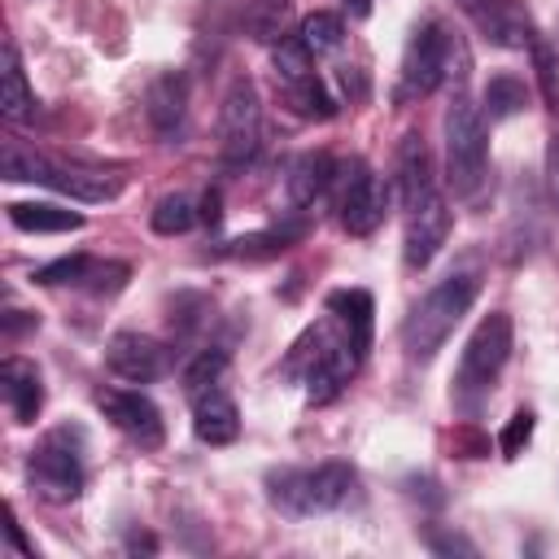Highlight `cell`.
I'll use <instances>...</instances> for the list:
<instances>
[{"mask_svg": "<svg viewBox=\"0 0 559 559\" xmlns=\"http://www.w3.org/2000/svg\"><path fill=\"white\" fill-rule=\"evenodd\" d=\"M476 293H480V280H476L472 271H454V275H445L441 284H432V288L411 306V314H406V323H402V345H406V354H411L415 362H432L437 349L454 336L459 319L472 310Z\"/></svg>", "mask_w": 559, "mask_h": 559, "instance_id": "1", "label": "cell"}, {"mask_svg": "<svg viewBox=\"0 0 559 559\" xmlns=\"http://www.w3.org/2000/svg\"><path fill=\"white\" fill-rule=\"evenodd\" d=\"M441 131H445V179L454 197H472L485 183V162H489V131L480 105H472L459 92L441 118Z\"/></svg>", "mask_w": 559, "mask_h": 559, "instance_id": "2", "label": "cell"}, {"mask_svg": "<svg viewBox=\"0 0 559 559\" xmlns=\"http://www.w3.org/2000/svg\"><path fill=\"white\" fill-rule=\"evenodd\" d=\"M0 166H4V179H13V183H44V188L66 192V197H74V201H114L118 188H122L114 175L57 166V162H48L44 153H35V148L22 144V140H4Z\"/></svg>", "mask_w": 559, "mask_h": 559, "instance_id": "3", "label": "cell"}, {"mask_svg": "<svg viewBox=\"0 0 559 559\" xmlns=\"http://www.w3.org/2000/svg\"><path fill=\"white\" fill-rule=\"evenodd\" d=\"M271 502L288 515H328L336 511L354 489L349 463H319V467H284L266 476Z\"/></svg>", "mask_w": 559, "mask_h": 559, "instance_id": "4", "label": "cell"}, {"mask_svg": "<svg viewBox=\"0 0 559 559\" xmlns=\"http://www.w3.org/2000/svg\"><path fill=\"white\" fill-rule=\"evenodd\" d=\"M445 79H467V52L441 22H424L402 52V96H428Z\"/></svg>", "mask_w": 559, "mask_h": 559, "instance_id": "5", "label": "cell"}, {"mask_svg": "<svg viewBox=\"0 0 559 559\" xmlns=\"http://www.w3.org/2000/svg\"><path fill=\"white\" fill-rule=\"evenodd\" d=\"M507 358H511V314L493 310V314H485L476 323V332L463 345L459 376H454V397L467 402V406H476L493 389V380L502 376Z\"/></svg>", "mask_w": 559, "mask_h": 559, "instance_id": "6", "label": "cell"}, {"mask_svg": "<svg viewBox=\"0 0 559 559\" xmlns=\"http://www.w3.org/2000/svg\"><path fill=\"white\" fill-rule=\"evenodd\" d=\"M26 480L44 502H74L83 493V454H79V437L70 428L48 432L31 459H26Z\"/></svg>", "mask_w": 559, "mask_h": 559, "instance_id": "7", "label": "cell"}, {"mask_svg": "<svg viewBox=\"0 0 559 559\" xmlns=\"http://www.w3.org/2000/svg\"><path fill=\"white\" fill-rule=\"evenodd\" d=\"M258 135H262V105H258V87L249 79H231L223 109H218V140H223V157L227 162H249L258 153Z\"/></svg>", "mask_w": 559, "mask_h": 559, "instance_id": "8", "label": "cell"}, {"mask_svg": "<svg viewBox=\"0 0 559 559\" xmlns=\"http://www.w3.org/2000/svg\"><path fill=\"white\" fill-rule=\"evenodd\" d=\"M389 210V188L367 162H349L345 183H341V227L349 236H371L384 223Z\"/></svg>", "mask_w": 559, "mask_h": 559, "instance_id": "9", "label": "cell"}, {"mask_svg": "<svg viewBox=\"0 0 559 559\" xmlns=\"http://www.w3.org/2000/svg\"><path fill=\"white\" fill-rule=\"evenodd\" d=\"M96 406L105 411V419L127 432L135 445L144 450H157L166 441V424H162V411L144 397V393H131V389H100L96 393Z\"/></svg>", "mask_w": 559, "mask_h": 559, "instance_id": "10", "label": "cell"}, {"mask_svg": "<svg viewBox=\"0 0 559 559\" xmlns=\"http://www.w3.org/2000/svg\"><path fill=\"white\" fill-rule=\"evenodd\" d=\"M170 362V349L144 332H114L109 345H105V367L131 384H148L166 371Z\"/></svg>", "mask_w": 559, "mask_h": 559, "instance_id": "11", "label": "cell"}, {"mask_svg": "<svg viewBox=\"0 0 559 559\" xmlns=\"http://www.w3.org/2000/svg\"><path fill=\"white\" fill-rule=\"evenodd\" d=\"M445 236H450V210H445V201L432 192V197H424L419 205H411V214H406V236H402V258H406V266H411V271L428 266V262L441 253Z\"/></svg>", "mask_w": 559, "mask_h": 559, "instance_id": "12", "label": "cell"}, {"mask_svg": "<svg viewBox=\"0 0 559 559\" xmlns=\"http://www.w3.org/2000/svg\"><path fill=\"white\" fill-rule=\"evenodd\" d=\"M358 362H362V354H358L354 341L341 332V336L323 349V358L306 371V402H310V406H328V402H336L341 389L354 380Z\"/></svg>", "mask_w": 559, "mask_h": 559, "instance_id": "13", "label": "cell"}, {"mask_svg": "<svg viewBox=\"0 0 559 559\" xmlns=\"http://www.w3.org/2000/svg\"><path fill=\"white\" fill-rule=\"evenodd\" d=\"M454 4L485 31V39H493L502 48H524L537 35L533 22H528V13L515 0H454Z\"/></svg>", "mask_w": 559, "mask_h": 559, "instance_id": "14", "label": "cell"}, {"mask_svg": "<svg viewBox=\"0 0 559 559\" xmlns=\"http://www.w3.org/2000/svg\"><path fill=\"white\" fill-rule=\"evenodd\" d=\"M0 397L9 406V415L17 424H35L39 406H44V384H39V371L35 362L26 358H4L0 362Z\"/></svg>", "mask_w": 559, "mask_h": 559, "instance_id": "15", "label": "cell"}, {"mask_svg": "<svg viewBox=\"0 0 559 559\" xmlns=\"http://www.w3.org/2000/svg\"><path fill=\"white\" fill-rule=\"evenodd\" d=\"M192 432L205 445H231L240 437V411L223 389H205L192 397Z\"/></svg>", "mask_w": 559, "mask_h": 559, "instance_id": "16", "label": "cell"}, {"mask_svg": "<svg viewBox=\"0 0 559 559\" xmlns=\"http://www.w3.org/2000/svg\"><path fill=\"white\" fill-rule=\"evenodd\" d=\"M432 192H437V188H432V157H428V144H424V135L406 131L402 144H397V197H402V205L411 210V205H419V201L432 197Z\"/></svg>", "mask_w": 559, "mask_h": 559, "instance_id": "17", "label": "cell"}, {"mask_svg": "<svg viewBox=\"0 0 559 559\" xmlns=\"http://www.w3.org/2000/svg\"><path fill=\"white\" fill-rule=\"evenodd\" d=\"M328 314L341 323V332L354 341L358 354L371 349V314H376L371 293H362V288H336V293H328Z\"/></svg>", "mask_w": 559, "mask_h": 559, "instance_id": "18", "label": "cell"}, {"mask_svg": "<svg viewBox=\"0 0 559 559\" xmlns=\"http://www.w3.org/2000/svg\"><path fill=\"white\" fill-rule=\"evenodd\" d=\"M0 114L9 122H22L35 114V92L26 83V70H22V57H17V44L4 39L0 48Z\"/></svg>", "mask_w": 559, "mask_h": 559, "instance_id": "19", "label": "cell"}, {"mask_svg": "<svg viewBox=\"0 0 559 559\" xmlns=\"http://www.w3.org/2000/svg\"><path fill=\"white\" fill-rule=\"evenodd\" d=\"M332 179H336V162H332L328 153H301V157L293 162V175H288V197H293V205H297V210L319 205L323 192L332 188Z\"/></svg>", "mask_w": 559, "mask_h": 559, "instance_id": "20", "label": "cell"}, {"mask_svg": "<svg viewBox=\"0 0 559 559\" xmlns=\"http://www.w3.org/2000/svg\"><path fill=\"white\" fill-rule=\"evenodd\" d=\"M183 105H188L183 74H162L148 87V122L157 127V135H175L183 127Z\"/></svg>", "mask_w": 559, "mask_h": 559, "instance_id": "21", "label": "cell"}, {"mask_svg": "<svg viewBox=\"0 0 559 559\" xmlns=\"http://www.w3.org/2000/svg\"><path fill=\"white\" fill-rule=\"evenodd\" d=\"M284 105H288L297 118H314V122H328V118L336 114V100H332V92L323 87V79H319L314 70L284 83Z\"/></svg>", "mask_w": 559, "mask_h": 559, "instance_id": "22", "label": "cell"}, {"mask_svg": "<svg viewBox=\"0 0 559 559\" xmlns=\"http://www.w3.org/2000/svg\"><path fill=\"white\" fill-rule=\"evenodd\" d=\"M9 218L22 231H79L83 227L79 210H61V205H48V201H13Z\"/></svg>", "mask_w": 559, "mask_h": 559, "instance_id": "23", "label": "cell"}, {"mask_svg": "<svg viewBox=\"0 0 559 559\" xmlns=\"http://www.w3.org/2000/svg\"><path fill=\"white\" fill-rule=\"evenodd\" d=\"M293 22V0H249L245 4V35L258 44H280Z\"/></svg>", "mask_w": 559, "mask_h": 559, "instance_id": "24", "label": "cell"}, {"mask_svg": "<svg viewBox=\"0 0 559 559\" xmlns=\"http://www.w3.org/2000/svg\"><path fill=\"white\" fill-rule=\"evenodd\" d=\"M301 236V227H275V231H249L240 240H231L223 253L227 258H240V262H266V258H280L293 240Z\"/></svg>", "mask_w": 559, "mask_h": 559, "instance_id": "25", "label": "cell"}, {"mask_svg": "<svg viewBox=\"0 0 559 559\" xmlns=\"http://www.w3.org/2000/svg\"><path fill=\"white\" fill-rule=\"evenodd\" d=\"M480 105H485V114L493 122H507V118H515L528 105V92H524V83L515 74H493L485 83V92H480Z\"/></svg>", "mask_w": 559, "mask_h": 559, "instance_id": "26", "label": "cell"}, {"mask_svg": "<svg viewBox=\"0 0 559 559\" xmlns=\"http://www.w3.org/2000/svg\"><path fill=\"white\" fill-rule=\"evenodd\" d=\"M336 341V332H332V319H319L314 328H306L301 336H297V345H293V354L284 358V376H297V380H306V371L323 358V349Z\"/></svg>", "mask_w": 559, "mask_h": 559, "instance_id": "27", "label": "cell"}, {"mask_svg": "<svg viewBox=\"0 0 559 559\" xmlns=\"http://www.w3.org/2000/svg\"><path fill=\"white\" fill-rule=\"evenodd\" d=\"M341 39H345V22H341L336 13H310V17L301 22V44H306L314 57L341 48Z\"/></svg>", "mask_w": 559, "mask_h": 559, "instance_id": "28", "label": "cell"}, {"mask_svg": "<svg viewBox=\"0 0 559 559\" xmlns=\"http://www.w3.org/2000/svg\"><path fill=\"white\" fill-rule=\"evenodd\" d=\"M197 218H201V214L192 210V201H188L183 192H175V197H162V201H157V210H153V231H157V236H179V231H188Z\"/></svg>", "mask_w": 559, "mask_h": 559, "instance_id": "29", "label": "cell"}, {"mask_svg": "<svg viewBox=\"0 0 559 559\" xmlns=\"http://www.w3.org/2000/svg\"><path fill=\"white\" fill-rule=\"evenodd\" d=\"M310 48L301 44V35H284L280 44H275V52H271V66H275V79L280 83H288V79H301V74H310Z\"/></svg>", "mask_w": 559, "mask_h": 559, "instance_id": "30", "label": "cell"}, {"mask_svg": "<svg viewBox=\"0 0 559 559\" xmlns=\"http://www.w3.org/2000/svg\"><path fill=\"white\" fill-rule=\"evenodd\" d=\"M528 52H533V70H537V83H542V100L559 105V52L550 48L546 35H533Z\"/></svg>", "mask_w": 559, "mask_h": 559, "instance_id": "31", "label": "cell"}, {"mask_svg": "<svg viewBox=\"0 0 559 559\" xmlns=\"http://www.w3.org/2000/svg\"><path fill=\"white\" fill-rule=\"evenodd\" d=\"M223 367H227V354H223V349H205V354H197V358L188 362V371H183V389H188V397H201L205 389H214L218 376H223Z\"/></svg>", "mask_w": 559, "mask_h": 559, "instance_id": "32", "label": "cell"}, {"mask_svg": "<svg viewBox=\"0 0 559 559\" xmlns=\"http://www.w3.org/2000/svg\"><path fill=\"white\" fill-rule=\"evenodd\" d=\"M87 266H92L87 253H70V258H57V262L39 266V271H35V284H83Z\"/></svg>", "mask_w": 559, "mask_h": 559, "instance_id": "33", "label": "cell"}, {"mask_svg": "<svg viewBox=\"0 0 559 559\" xmlns=\"http://www.w3.org/2000/svg\"><path fill=\"white\" fill-rule=\"evenodd\" d=\"M127 275H131L127 262H92L87 275H83V288L87 293H118L127 284Z\"/></svg>", "mask_w": 559, "mask_h": 559, "instance_id": "34", "label": "cell"}, {"mask_svg": "<svg viewBox=\"0 0 559 559\" xmlns=\"http://www.w3.org/2000/svg\"><path fill=\"white\" fill-rule=\"evenodd\" d=\"M528 437H533V415H528V411H515L511 424H507L502 437H498V450H502L507 459H515V454L528 445Z\"/></svg>", "mask_w": 559, "mask_h": 559, "instance_id": "35", "label": "cell"}, {"mask_svg": "<svg viewBox=\"0 0 559 559\" xmlns=\"http://www.w3.org/2000/svg\"><path fill=\"white\" fill-rule=\"evenodd\" d=\"M428 546L437 555H476V542H467L459 533H441V528H428Z\"/></svg>", "mask_w": 559, "mask_h": 559, "instance_id": "36", "label": "cell"}, {"mask_svg": "<svg viewBox=\"0 0 559 559\" xmlns=\"http://www.w3.org/2000/svg\"><path fill=\"white\" fill-rule=\"evenodd\" d=\"M546 179H550V197H555V205H559V131H555L550 144H546Z\"/></svg>", "mask_w": 559, "mask_h": 559, "instance_id": "37", "label": "cell"}, {"mask_svg": "<svg viewBox=\"0 0 559 559\" xmlns=\"http://www.w3.org/2000/svg\"><path fill=\"white\" fill-rule=\"evenodd\" d=\"M201 218H205L210 227L223 218V210H218V192H205V197H201Z\"/></svg>", "mask_w": 559, "mask_h": 559, "instance_id": "38", "label": "cell"}, {"mask_svg": "<svg viewBox=\"0 0 559 559\" xmlns=\"http://www.w3.org/2000/svg\"><path fill=\"white\" fill-rule=\"evenodd\" d=\"M4 537H9V546H13V550H22V555H31V542L22 537V528H17V520H9V524H4Z\"/></svg>", "mask_w": 559, "mask_h": 559, "instance_id": "39", "label": "cell"}, {"mask_svg": "<svg viewBox=\"0 0 559 559\" xmlns=\"http://www.w3.org/2000/svg\"><path fill=\"white\" fill-rule=\"evenodd\" d=\"M341 9L349 17H371V0H341Z\"/></svg>", "mask_w": 559, "mask_h": 559, "instance_id": "40", "label": "cell"}, {"mask_svg": "<svg viewBox=\"0 0 559 559\" xmlns=\"http://www.w3.org/2000/svg\"><path fill=\"white\" fill-rule=\"evenodd\" d=\"M127 546H131V550H157V542H153V537H140V533H135Z\"/></svg>", "mask_w": 559, "mask_h": 559, "instance_id": "41", "label": "cell"}]
</instances>
